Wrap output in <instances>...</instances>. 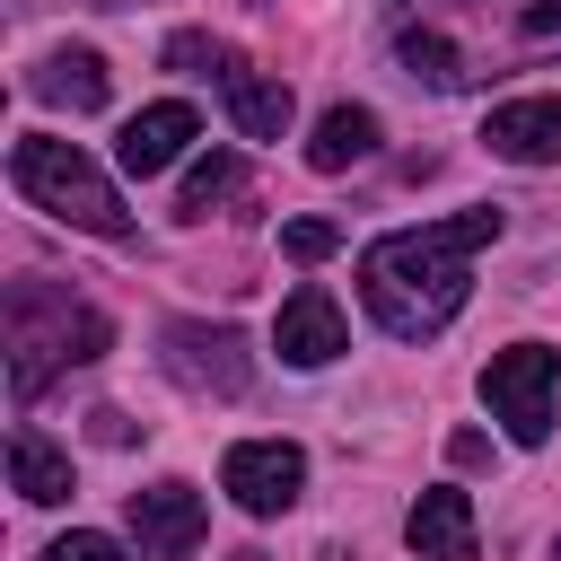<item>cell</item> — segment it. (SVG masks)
Listing matches in <instances>:
<instances>
[{
    "instance_id": "7c38bea8",
    "label": "cell",
    "mask_w": 561,
    "mask_h": 561,
    "mask_svg": "<svg viewBox=\"0 0 561 561\" xmlns=\"http://www.w3.org/2000/svg\"><path fill=\"white\" fill-rule=\"evenodd\" d=\"M184 140H193V105H184V96H167V105H140V114L123 123L114 158H123V175H158V167H175V158H184Z\"/></svg>"
},
{
    "instance_id": "4fadbf2b",
    "label": "cell",
    "mask_w": 561,
    "mask_h": 561,
    "mask_svg": "<svg viewBox=\"0 0 561 561\" xmlns=\"http://www.w3.org/2000/svg\"><path fill=\"white\" fill-rule=\"evenodd\" d=\"M219 88H228V114H237V131H245V140H280V131H289V88H280V79H263V70L228 61V70H219Z\"/></svg>"
},
{
    "instance_id": "7402d4cb",
    "label": "cell",
    "mask_w": 561,
    "mask_h": 561,
    "mask_svg": "<svg viewBox=\"0 0 561 561\" xmlns=\"http://www.w3.org/2000/svg\"><path fill=\"white\" fill-rule=\"evenodd\" d=\"M552 561H561V543H552Z\"/></svg>"
},
{
    "instance_id": "6da1fadb",
    "label": "cell",
    "mask_w": 561,
    "mask_h": 561,
    "mask_svg": "<svg viewBox=\"0 0 561 561\" xmlns=\"http://www.w3.org/2000/svg\"><path fill=\"white\" fill-rule=\"evenodd\" d=\"M394 61L438 96L543 70L561 61V0H394Z\"/></svg>"
},
{
    "instance_id": "e0dca14e",
    "label": "cell",
    "mask_w": 561,
    "mask_h": 561,
    "mask_svg": "<svg viewBox=\"0 0 561 561\" xmlns=\"http://www.w3.org/2000/svg\"><path fill=\"white\" fill-rule=\"evenodd\" d=\"M237 193H245V158H237V149H210V158L184 175V202H175V210H184V219H210V210L237 202Z\"/></svg>"
},
{
    "instance_id": "8992f818",
    "label": "cell",
    "mask_w": 561,
    "mask_h": 561,
    "mask_svg": "<svg viewBox=\"0 0 561 561\" xmlns=\"http://www.w3.org/2000/svg\"><path fill=\"white\" fill-rule=\"evenodd\" d=\"M158 368L184 386V394H245L254 386V342L237 324H167L158 333Z\"/></svg>"
},
{
    "instance_id": "9a60e30c",
    "label": "cell",
    "mask_w": 561,
    "mask_h": 561,
    "mask_svg": "<svg viewBox=\"0 0 561 561\" xmlns=\"http://www.w3.org/2000/svg\"><path fill=\"white\" fill-rule=\"evenodd\" d=\"M377 149V114L368 105H333L324 123H316V140H307V167L316 175H342V167H359Z\"/></svg>"
},
{
    "instance_id": "ac0fdd59",
    "label": "cell",
    "mask_w": 561,
    "mask_h": 561,
    "mask_svg": "<svg viewBox=\"0 0 561 561\" xmlns=\"http://www.w3.org/2000/svg\"><path fill=\"white\" fill-rule=\"evenodd\" d=\"M167 70H184V79H210V70H228V53H219L210 35H193V26H184V35H167Z\"/></svg>"
},
{
    "instance_id": "5bb4252c",
    "label": "cell",
    "mask_w": 561,
    "mask_h": 561,
    "mask_svg": "<svg viewBox=\"0 0 561 561\" xmlns=\"http://www.w3.org/2000/svg\"><path fill=\"white\" fill-rule=\"evenodd\" d=\"M26 88H35L44 105H70V114H96L114 79H105V61H96L88 44H70V53H53V61H44V70L26 79Z\"/></svg>"
},
{
    "instance_id": "ba28073f",
    "label": "cell",
    "mask_w": 561,
    "mask_h": 561,
    "mask_svg": "<svg viewBox=\"0 0 561 561\" xmlns=\"http://www.w3.org/2000/svg\"><path fill=\"white\" fill-rule=\"evenodd\" d=\"M202 526H210V508H202L193 482L131 491V543H140V561H193L202 552Z\"/></svg>"
},
{
    "instance_id": "ffe728a7",
    "label": "cell",
    "mask_w": 561,
    "mask_h": 561,
    "mask_svg": "<svg viewBox=\"0 0 561 561\" xmlns=\"http://www.w3.org/2000/svg\"><path fill=\"white\" fill-rule=\"evenodd\" d=\"M44 561H123V543H114V535H96V526H79V535L44 543Z\"/></svg>"
},
{
    "instance_id": "277c9868",
    "label": "cell",
    "mask_w": 561,
    "mask_h": 561,
    "mask_svg": "<svg viewBox=\"0 0 561 561\" xmlns=\"http://www.w3.org/2000/svg\"><path fill=\"white\" fill-rule=\"evenodd\" d=\"M9 184L35 202V210H53V219H70V228H88V237H131V210H123V193L105 184V167L88 158V149H70V140H18L9 149Z\"/></svg>"
},
{
    "instance_id": "7a4b0ae2",
    "label": "cell",
    "mask_w": 561,
    "mask_h": 561,
    "mask_svg": "<svg viewBox=\"0 0 561 561\" xmlns=\"http://www.w3.org/2000/svg\"><path fill=\"white\" fill-rule=\"evenodd\" d=\"M500 237V210L473 202L456 219H421V228H394L359 254V298L368 316L394 333V342H430L465 316L473 298V254Z\"/></svg>"
},
{
    "instance_id": "8fae6325",
    "label": "cell",
    "mask_w": 561,
    "mask_h": 561,
    "mask_svg": "<svg viewBox=\"0 0 561 561\" xmlns=\"http://www.w3.org/2000/svg\"><path fill=\"white\" fill-rule=\"evenodd\" d=\"M403 543H412L421 561H473V500H465L456 482L421 491L412 517H403Z\"/></svg>"
},
{
    "instance_id": "52a82bcc",
    "label": "cell",
    "mask_w": 561,
    "mask_h": 561,
    "mask_svg": "<svg viewBox=\"0 0 561 561\" xmlns=\"http://www.w3.org/2000/svg\"><path fill=\"white\" fill-rule=\"evenodd\" d=\"M219 491H228L245 517H280V508H298V491H307V456H298L289 438H237L228 465H219Z\"/></svg>"
},
{
    "instance_id": "30bf717a",
    "label": "cell",
    "mask_w": 561,
    "mask_h": 561,
    "mask_svg": "<svg viewBox=\"0 0 561 561\" xmlns=\"http://www.w3.org/2000/svg\"><path fill=\"white\" fill-rule=\"evenodd\" d=\"M482 140L508 167H561V96H508V105H491Z\"/></svg>"
},
{
    "instance_id": "d6986e66",
    "label": "cell",
    "mask_w": 561,
    "mask_h": 561,
    "mask_svg": "<svg viewBox=\"0 0 561 561\" xmlns=\"http://www.w3.org/2000/svg\"><path fill=\"white\" fill-rule=\"evenodd\" d=\"M280 245H289V263H324V254L342 245V228H333V219H289Z\"/></svg>"
},
{
    "instance_id": "3957f363",
    "label": "cell",
    "mask_w": 561,
    "mask_h": 561,
    "mask_svg": "<svg viewBox=\"0 0 561 561\" xmlns=\"http://www.w3.org/2000/svg\"><path fill=\"white\" fill-rule=\"evenodd\" d=\"M105 342H114V324H105L88 298H70V289H53V280H18V289H9V394H18V403H35L61 368L105 359Z\"/></svg>"
},
{
    "instance_id": "44dd1931",
    "label": "cell",
    "mask_w": 561,
    "mask_h": 561,
    "mask_svg": "<svg viewBox=\"0 0 561 561\" xmlns=\"http://www.w3.org/2000/svg\"><path fill=\"white\" fill-rule=\"evenodd\" d=\"M447 456H456V465H482V456H491V438H482V430H456V438H447Z\"/></svg>"
},
{
    "instance_id": "5b68a950",
    "label": "cell",
    "mask_w": 561,
    "mask_h": 561,
    "mask_svg": "<svg viewBox=\"0 0 561 561\" xmlns=\"http://www.w3.org/2000/svg\"><path fill=\"white\" fill-rule=\"evenodd\" d=\"M552 394H561V359H552L543 342H508V351H491V368H482V403H491V421H500L517 447H543V438H552Z\"/></svg>"
},
{
    "instance_id": "9c48e42d",
    "label": "cell",
    "mask_w": 561,
    "mask_h": 561,
    "mask_svg": "<svg viewBox=\"0 0 561 561\" xmlns=\"http://www.w3.org/2000/svg\"><path fill=\"white\" fill-rule=\"evenodd\" d=\"M272 342H280V359H289V368H324V359H342V351H351V324H342V307L307 280V289H289V298H280Z\"/></svg>"
},
{
    "instance_id": "2e32d148",
    "label": "cell",
    "mask_w": 561,
    "mask_h": 561,
    "mask_svg": "<svg viewBox=\"0 0 561 561\" xmlns=\"http://www.w3.org/2000/svg\"><path fill=\"white\" fill-rule=\"evenodd\" d=\"M9 482H18V500L61 508V500H70V456H61V447H44L35 430H18V438H9Z\"/></svg>"
}]
</instances>
